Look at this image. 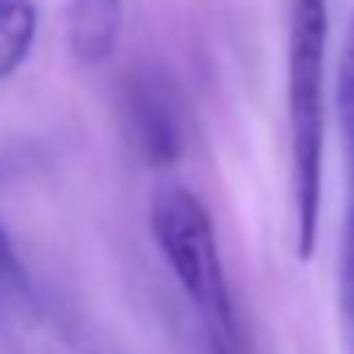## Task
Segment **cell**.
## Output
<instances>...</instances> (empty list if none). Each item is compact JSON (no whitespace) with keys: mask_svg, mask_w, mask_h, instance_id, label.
<instances>
[{"mask_svg":"<svg viewBox=\"0 0 354 354\" xmlns=\"http://www.w3.org/2000/svg\"><path fill=\"white\" fill-rule=\"evenodd\" d=\"M39 11L32 0H0V80L21 70L35 46Z\"/></svg>","mask_w":354,"mask_h":354,"instance_id":"cell-6","label":"cell"},{"mask_svg":"<svg viewBox=\"0 0 354 354\" xmlns=\"http://www.w3.org/2000/svg\"><path fill=\"white\" fill-rule=\"evenodd\" d=\"M149 236L181 295L195 309L212 354H243L240 309L205 202L185 185L156 188L149 198Z\"/></svg>","mask_w":354,"mask_h":354,"instance_id":"cell-2","label":"cell"},{"mask_svg":"<svg viewBox=\"0 0 354 354\" xmlns=\"http://www.w3.org/2000/svg\"><path fill=\"white\" fill-rule=\"evenodd\" d=\"M122 25H125L122 0H70L63 15L70 59L87 70L108 63L122 42Z\"/></svg>","mask_w":354,"mask_h":354,"instance_id":"cell-5","label":"cell"},{"mask_svg":"<svg viewBox=\"0 0 354 354\" xmlns=\"http://www.w3.org/2000/svg\"><path fill=\"white\" fill-rule=\"evenodd\" d=\"M333 115H337L340 153H344V223H340L337 268L354 271V8H351V21H347L340 59H337Z\"/></svg>","mask_w":354,"mask_h":354,"instance_id":"cell-4","label":"cell"},{"mask_svg":"<svg viewBox=\"0 0 354 354\" xmlns=\"http://www.w3.org/2000/svg\"><path fill=\"white\" fill-rule=\"evenodd\" d=\"M326 42L330 0H292L288 11V153H292V212L295 257L313 261L323 212L326 156Z\"/></svg>","mask_w":354,"mask_h":354,"instance_id":"cell-1","label":"cell"},{"mask_svg":"<svg viewBox=\"0 0 354 354\" xmlns=\"http://www.w3.org/2000/svg\"><path fill=\"white\" fill-rule=\"evenodd\" d=\"M118 132L132 160L149 170H167L188 149L185 97L163 70H132L122 77L118 101Z\"/></svg>","mask_w":354,"mask_h":354,"instance_id":"cell-3","label":"cell"},{"mask_svg":"<svg viewBox=\"0 0 354 354\" xmlns=\"http://www.w3.org/2000/svg\"><path fill=\"white\" fill-rule=\"evenodd\" d=\"M32 302V285L25 274V264L18 261V250L0 223V316H18Z\"/></svg>","mask_w":354,"mask_h":354,"instance_id":"cell-7","label":"cell"}]
</instances>
